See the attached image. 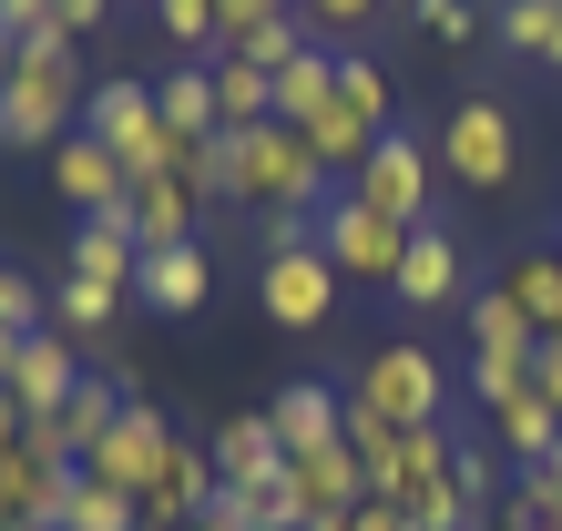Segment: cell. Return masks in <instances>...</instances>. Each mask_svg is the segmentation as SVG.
I'll return each mask as SVG.
<instances>
[{
  "label": "cell",
  "instance_id": "6da1fadb",
  "mask_svg": "<svg viewBox=\"0 0 562 531\" xmlns=\"http://www.w3.org/2000/svg\"><path fill=\"white\" fill-rule=\"evenodd\" d=\"M215 194L225 205H267V215H307L317 225L348 184L307 154L296 123H256V133H215Z\"/></svg>",
  "mask_w": 562,
  "mask_h": 531
},
{
  "label": "cell",
  "instance_id": "7a4b0ae2",
  "mask_svg": "<svg viewBox=\"0 0 562 531\" xmlns=\"http://www.w3.org/2000/svg\"><path fill=\"white\" fill-rule=\"evenodd\" d=\"M82 52L72 42H21L11 82H0V144L11 154H52L61 133H82Z\"/></svg>",
  "mask_w": 562,
  "mask_h": 531
},
{
  "label": "cell",
  "instance_id": "3957f363",
  "mask_svg": "<svg viewBox=\"0 0 562 531\" xmlns=\"http://www.w3.org/2000/svg\"><path fill=\"white\" fill-rule=\"evenodd\" d=\"M256 307H267L286 338H307V327H327V307H338V266H327L317 225L307 215H267V266H256Z\"/></svg>",
  "mask_w": 562,
  "mask_h": 531
},
{
  "label": "cell",
  "instance_id": "277c9868",
  "mask_svg": "<svg viewBox=\"0 0 562 531\" xmlns=\"http://www.w3.org/2000/svg\"><path fill=\"white\" fill-rule=\"evenodd\" d=\"M348 398H358L369 419H389V429H440V419H450V369H440L419 338H379L369 358H358Z\"/></svg>",
  "mask_w": 562,
  "mask_h": 531
},
{
  "label": "cell",
  "instance_id": "5b68a950",
  "mask_svg": "<svg viewBox=\"0 0 562 531\" xmlns=\"http://www.w3.org/2000/svg\"><path fill=\"white\" fill-rule=\"evenodd\" d=\"M82 133L123 163V174H175V154H184L175 133H164V113H154V82H134V72L82 92Z\"/></svg>",
  "mask_w": 562,
  "mask_h": 531
},
{
  "label": "cell",
  "instance_id": "8992f818",
  "mask_svg": "<svg viewBox=\"0 0 562 531\" xmlns=\"http://www.w3.org/2000/svg\"><path fill=\"white\" fill-rule=\"evenodd\" d=\"M440 163H450V184H460V194H512V174H521V133H512V113L491 103V92L450 103Z\"/></svg>",
  "mask_w": 562,
  "mask_h": 531
},
{
  "label": "cell",
  "instance_id": "52a82bcc",
  "mask_svg": "<svg viewBox=\"0 0 562 531\" xmlns=\"http://www.w3.org/2000/svg\"><path fill=\"white\" fill-rule=\"evenodd\" d=\"M175 440H184V429H175V419H164V409H154V398H134V409H123V419L103 429V450H92V460H82V471H92V481H103V490H123V501H134V511H144V490L164 481V460H175Z\"/></svg>",
  "mask_w": 562,
  "mask_h": 531
},
{
  "label": "cell",
  "instance_id": "ba28073f",
  "mask_svg": "<svg viewBox=\"0 0 562 531\" xmlns=\"http://www.w3.org/2000/svg\"><path fill=\"white\" fill-rule=\"evenodd\" d=\"M409 236H419V225H389L379 205H358V194H338V205L317 215V246H327V266H338V276H369V286H389V276H400Z\"/></svg>",
  "mask_w": 562,
  "mask_h": 531
},
{
  "label": "cell",
  "instance_id": "9c48e42d",
  "mask_svg": "<svg viewBox=\"0 0 562 531\" xmlns=\"http://www.w3.org/2000/svg\"><path fill=\"white\" fill-rule=\"evenodd\" d=\"M348 194H358V205H379L389 225H429V144L389 123L379 144H369V163H358Z\"/></svg>",
  "mask_w": 562,
  "mask_h": 531
},
{
  "label": "cell",
  "instance_id": "30bf717a",
  "mask_svg": "<svg viewBox=\"0 0 562 531\" xmlns=\"http://www.w3.org/2000/svg\"><path fill=\"white\" fill-rule=\"evenodd\" d=\"M358 501H379V490H369V471H358V450H348V440H327V450H296V460H286V511H296V531H327V521L358 511Z\"/></svg>",
  "mask_w": 562,
  "mask_h": 531
},
{
  "label": "cell",
  "instance_id": "8fae6325",
  "mask_svg": "<svg viewBox=\"0 0 562 531\" xmlns=\"http://www.w3.org/2000/svg\"><path fill=\"white\" fill-rule=\"evenodd\" d=\"M42 163H52V194H61L72 215H123V194H134V174H123V163L92 144V133H61Z\"/></svg>",
  "mask_w": 562,
  "mask_h": 531
},
{
  "label": "cell",
  "instance_id": "7c38bea8",
  "mask_svg": "<svg viewBox=\"0 0 562 531\" xmlns=\"http://www.w3.org/2000/svg\"><path fill=\"white\" fill-rule=\"evenodd\" d=\"M389 296H400V307H460V296H471V276H460V236H450V225L440 215H429L419 225V236H409V256H400V276H389Z\"/></svg>",
  "mask_w": 562,
  "mask_h": 531
},
{
  "label": "cell",
  "instance_id": "4fadbf2b",
  "mask_svg": "<svg viewBox=\"0 0 562 531\" xmlns=\"http://www.w3.org/2000/svg\"><path fill=\"white\" fill-rule=\"evenodd\" d=\"M194 215H205V194H194L184 174H134V194H123V225H134V246H194Z\"/></svg>",
  "mask_w": 562,
  "mask_h": 531
},
{
  "label": "cell",
  "instance_id": "5bb4252c",
  "mask_svg": "<svg viewBox=\"0 0 562 531\" xmlns=\"http://www.w3.org/2000/svg\"><path fill=\"white\" fill-rule=\"evenodd\" d=\"M82 379H92V369H82V338H61V327H42V338L21 348V369H11V398H21L31 419H52L61 398L82 388Z\"/></svg>",
  "mask_w": 562,
  "mask_h": 531
},
{
  "label": "cell",
  "instance_id": "9a60e30c",
  "mask_svg": "<svg viewBox=\"0 0 562 531\" xmlns=\"http://www.w3.org/2000/svg\"><path fill=\"white\" fill-rule=\"evenodd\" d=\"M267 419H277V450H327V440H348V388H317V379H296L267 398Z\"/></svg>",
  "mask_w": 562,
  "mask_h": 531
},
{
  "label": "cell",
  "instance_id": "2e32d148",
  "mask_svg": "<svg viewBox=\"0 0 562 531\" xmlns=\"http://www.w3.org/2000/svg\"><path fill=\"white\" fill-rule=\"evenodd\" d=\"M205 286H215L205 246H154V256L134 266V296H144L154 317H194V307H205Z\"/></svg>",
  "mask_w": 562,
  "mask_h": 531
},
{
  "label": "cell",
  "instance_id": "e0dca14e",
  "mask_svg": "<svg viewBox=\"0 0 562 531\" xmlns=\"http://www.w3.org/2000/svg\"><path fill=\"white\" fill-rule=\"evenodd\" d=\"M134 266H144V246H134V225H123V215H82L72 225V266H61V276H92V286H123V296H134Z\"/></svg>",
  "mask_w": 562,
  "mask_h": 531
},
{
  "label": "cell",
  "instance_id": "ac0fdd59",
  "mask_svg": "<svg viewBox=\"0 0 562 531\" xmlns=\"http://www.w3.org/2000/svg\"><path fill=\"white\" fill-rule=\"evenodd\" d=\"M205 450H215V481H277V471H286V450H277V419H267V409L215 419V429H205Z\"/></svg>",
  "mask_w": 562,
  "mask_h": 531
},
{
  "label": "cell",
  "instance_id": "d6986e66",
  "mask_svg": "<svg viewBox=\"0 0 562 531\" xmlns=\"http://www.w3.org/2000/svg\"><path fill=\"white\" fill-rule=\"evenodd\" d=\"M154 113H164L175 144H205L215 133V61H175V72L154 82Z\"/></svg>",
  "mask_w": 562,
  "mask_h": 531
},
{
  "label": "cell",
  "instance_id": "ffe728a7",
  "mask_svg": "<svg viewBox=\"0 0 562 531\" xmlns=\"http://www.w3.org/2000/svg\"><path fill=\"white\" fill-rule=\"evenodd\" d=\"M491 440H502L512 471H542V460H562V409H542V398L521 388L512 409H491Z\"/></svg>",
  "mask_w": 562,
  "mask_h": 531
},
{
  "label": "cell",
  "instance_id": "44dd1931",
  "mask_svg": "<svg viewBox=\"0 0 562 531\" xmlns=\"http://www.w3.org/2000/svg\"><path fill=\"white\" fill-rule=\"evenodd\" d=\"M327 103H338V52H327V42H307V52H296L286 72H277V123H317Z\"/></svg>",
  "mask_w": 562,
  "mask_h": 531
},
{
  "label": "cell",
  "instance_id": "7402d4cb",
  "mask_svg": "<svg viewBox=\"0 0 562 531\" xmlns=\"http://www.w3.org/2000/svg\"><path fill=\"white\" fill-rule=\"evenodd\" d=\"M256 123H277V72L215 61V133H256Z\"/></svg>",
  "mask_w": 562,
  "mask_h": 531
},
{
  "label": "cell",
  "instance_id": "603a6c76",
  "mask_svg": "<svg viewBox=\"0 0 562 531\" xmlns=\"http://www.w3.org/2000/svg\"><path fill=\"white\" fill-rule=\"evenodd\" d=\"M502 296L532 317V338H562V256H512L502 266Z\"/></svg>",
  "mask_w": 562,
  "mask_h": 531
},
{
  "label": "cell",
  "instance_id": "cb8c5ba5",
  "mask_svg": "<svg viewBox=\"0 0 562 531\" xmlns=\"http://www.w3.org/2000/svg\"><path fill=\"white\" fill-rule=\"evenodd\" d=\"M491 531H562V460H542V471H512L502 511H491Z\"/></svg>",
  "mask_w": 562,
  "mask_h": 531
},
{
  "label": "cell",
  "instance_id": "d4e9b609",
  "mask_svg": "<svg viewBox=\"0 0 562 531\" xmlns=\"http://www.w3.org/2000/svg\"><path fill=\"white\" fill-rule=\"evenodd\" d=\"M52 531H144V511L123 501V490H103L92 471H72V490H61V511H52Z\"/></svg>",
  "mask_w": 562,
  "mask_h": 531
},
{
  "label": "cell",
  "instance_id": "484cf974",
  "mask_svg": "<svg viewBox=\"0 0 562 531\" xmlns=\"http://www.w3.org/2000/svg\"><path fill=\"white\" fill-rule=\"evenodd\" d=\"M123 307V286H92V276H52V327L61 338H103Z\"/></svg>",
  "mask_w": 562,
  "mask_h": 531
},
{
  "label": "cell",
  "instance_id": "4316f807",
  "mask_svg": "<svg viewBox=\"0 0 562 531\" xmlns=\"http://www.w3.org/2000/svg\"><path fill=\"white\" fill-rule=\"evenodd\" d=\"M460 317H471V358L481 348H532V317H521L502 286H471V296H460Z\"/></svg>",
  "mask_w": 562,
  "mask_h": 531
},
{
  "label": "cell",
  "instance_id": "83f0119b",
  "mask_svg": "<svg viewBox=\"0 0 562 531\" xmlns=\"http://www.w3.org/2000/svg\"><path fill=\"white\" fill-rule=\"evenodd\" d=\"M491 21H502V42H512L521 61H552V52H562V0H502Z\"/></svg>",
  "mask_w": 562,
  "mask_h": 531
},
{
  "label": "cell",
  "instance_id": "f1b7e54d",
  "mask_svg": "<svg viewBox=\"0 0 562 531\" xmlns=\"http://www.w3.org/2000/svg\"><path fill=\"white\" fill-rule=\"evenodd\" d=\"M521 388H532V348H481L471 358V398L481 409H512Z\"/></svg>",
  "mask_w": 562,
  "mask_h": 531
},
{
  "label": "cell",
  "instance_id": "f546056e",
  "mask_svg": "<svg viewBox=\"0 0 562 531\" xmlns=\"http://www.w3.org/2000/svg\"><path fill=\"white\" fill-rule=\"evenodd\" d=\"M338 103L369 123V133H389V72H379L369 52H338Z\"/></svg>",
  "mask_w": 562,
  "mask_h": 531
},
{
  "label": "cell",
  "instance_id": "4dcf8cb0",
  "mask_svg": "<svg viewBox=\"0 0 562 531\" xmlns=\"http://www.w3.org/2000/svg\"><path fill=\"white\" fill-rule=\"evenodd\" d=\"M154 31H164L184 61H205V52H215V0H154Z\"/></svg>",
  "mask_w": 562,
  "mask_h": 531
},
{
  "label": "cell",
  "instance_id": "1f68e13d",
  "mask_svg": "<svg viewBox=\"0 0 562 531\" xmlns=\"http://www.w3.org/2000/svg\"><path fill=\"white\" fill-rule=\"evenodd\" d=\"M0 327H11V338H42L52 327V286H31L21 266H0Z\"/></svg>",
  "mask_w": 562,
  "mask_h": 531
},
{
  "label": "cell",
  "instance_id": "d6a6232c",
  "mask_svg": "<svg viewBox=\"0 0 562 531\" xmlns=\"http://www.w3.org/2000/svg\"><path fill=\"white\" fill-rule=\"evenodd\" d=\"M409 21L429 31V42H450V52H460V42H481V11H471V0H419Z\"/></svg>",
  "mask_w": 562,
  "mask_h": 531
},
{
  "label": "cell",
  "instance_id": "836d02e7",
  "mask_svg": "<svg viewBox=\"0 0 562 531\" xmlns=\"http://www.w3.org/2000/svg\"><path fill=\"white\" fill-rule=\"evenodd\" d=\"M502 471H491V450H471V440H460V501H471V511H502Z\"/></svg>",
  "mask_w": 562,
  "mask_h": 531
},
{
  "label": "cell",
  "instance_id": "e575fe53",
  "mask_svg": "<svg viewBox=\"0 0 562 531\" xmlns=\"http://www.w3.org/2000/svg\"><path fill=\"white\" fill-rule=\"evenodd\" d=\"M0 31H11V42H61L52 0H0Z\"/></svg>",
  "mask_w": 562,
  "mask_h": 531
},
{
  "label": "cell",
  "instance_id": "d590c367",
  "mask_svg": "<svg viewBox=\"0 0 562 531\" xmlns=\"http://www.w3.org/2000/svg\"><path fill=\"white\" fill-rule=\"evenodd\" d=\"M123 11V0H52V21H61V42H82V31H103Z\"/></svg>",
  "mask_w": 562,
  "mask_h": 531
},
{
  "label": "cell",
  "instance_id": "8d00e7d4",
  "mask_svg": "<svg viewBox=\"0 0 562 531\" xmlns=\"http://www.w3.org/2000/svg\"><path fill=\"white\" fill-rule=\"evenodd\" d=\"M532 398L562 409V338H532Z\"/></svg>",
  "mask_w": 562,
  "mask_h": 531
},
{
  "label": "cell",
  "instance_id": "74e56055",
  "mask_svg": "<svg viewBox=\"0 0 562 531\" xmlns=\"http://www.w3.org/2000/svg\"><path fill=\"white\" fill-rule=\"evenodd\" d=\"M379 0H296V21H317V31H348V21H369Z\"/></svg>",
  "mask_w": 562,
  "mask_h": 531
},
{
  "label": "cell",
  "instance_id": "f35d334b",
  "mask_svg": "<svg viewBox=\"0 0 562 531\" xmlns=\"http://www.w3.org/2000/svg\"><path fill=\"white\" fill-rule=\"evenodd\" d=\"M327 531H409L400 511H389V501H358V511H338V521H327Z\"/></svg>",
  "mask_w": 562,
  "mask_h": 531
},
{
  "label": "cell",
  "instance_id": "ab89813d",
  "mask_svg": "<svg viewBox=\"0 0 562 531\" xmlns=\"http://www.w3.org/2000/svg\"><path fill=\"white\" fill-rule=\"evenodd\" d=\"M21 440H31V409H21V398H11V388H0V460H11Z\"/></svg>",
  "mask_w": 562,
  "mask_h": 531
},
{
  "label": "cell",
  "instance_id": "60d3db41",
  "mask_svg": "<svg viewBox=\"0 0 562 531\" xmlns=\"http://www.w3.org/2000/svg\"><path fill=\"white\" fill-rule=\"evenodd\" d=\"M21 348H31V338H11V327H0V388H11V369H21Z\"/></svg>",
  "mask_w": 562,
  "mask_h": 531
},
{
  "label": "cell",
  "instance_id": "b9f144b4",
  "mask_svg": "<svg viewBox=\"0 0 562 531\" xmlns=\"http://www.w3.org/2000/svg\"><path fill=\"white\" fill-rule=\"evenodd\" d=\"M11 52H21V42H11V31H0V82H11Z\"/></svg>",
  "mask_w": 562,
  "mask_h": 531
},
{
  "label": "cell",
  "instance_id": "7bdbcfd3",
  "mask_svg": "<svg viewBox=\"0 0 562 531\" xmlns=\"http://www.w3.org/2000/svg\"><path fill=\"white\" fill-rule=\"evenodd\" d=\"M0 531H21V511H11V501H0Z\"/></svg>",
  "mask_w": 562,
  "mask_h": 531
},
{
  "label": "cell",
  "instance_id": "ee69618b",
  "mask_svg": "<svg viewBox=\"0 0 562 531\" xmlns=\"http://www.w3.org/2000/svg\"><path fill=\"white\" fill-rule=\"evenodd\" d=\"M184 531H225V521H215V511H205V521H184Z\"/></svg>",
  "mask_w": 562,
  "mask_h": 531
},
{
  "label": "cell",
  "instance_id": "f6af8a7d",
  "mask_svg": "<svg viewBox=\"0 0 562 531\" xmlns=\"http://www.w3.org/2000/svg\"><path fill=\"white\" fill-rule=\"evenodd\" d=\"M379 11H419V0H379Z\"/></svg>",
  "mask_w": 562,
  "mask_h": 531
},
{
  "label": "cell",
  "instance_id": "bcb514c9",
  "mask_svg": "<svg viewBox=\"0 0 562 531\" xmlns=\"http://www.w3.org/2000/svg\"><path fill=\"white\" fill-rule=\"evenodd\" d=\"M267 11H296V0H267Z\"/></svg>",
  "mask_w": 562,
  "mask_h": 531
},
{
  "label": "cell",
  "instance_id": "7dc6e473",
  "mask_svg": "<svg viewBox=\"0 0 562 531\" xmlns=\"http://www.w3.org/2000/svg\"><path fill=\"white\" fill-rule=\"evenodd\" d=\"M21 531H42V521H21Z\"/></svg>",
  "mask_w": 562,
  "mask_h": 531
},
{
  "label": "cell",
  "instance_id": "c3c4849f",
  "mask_svg": "<svg viewBox=\"0 0 562 531\" xmlns=\"http://www.w3.org/2000/svg\"><path fill=\"white\" fill-rule=\"evenodd\" d=\"M144 11H154V0H144Z\"/></svg>",
  "mask_w": 562,
  "mask_h": 531
}]
</instances>
